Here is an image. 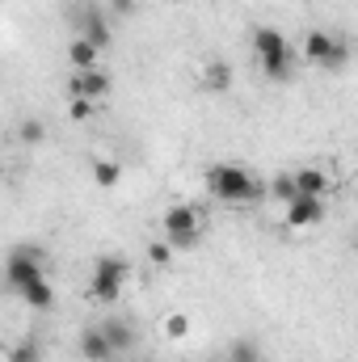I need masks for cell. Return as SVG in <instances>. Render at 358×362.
Returning a JSON list of instances; mask_svg holds the SVG:
<instances>
[{
	"label": "cell",
	"mask_w": 358,
	"mask_h": 362,
	"mask_svg": "<svg viewBox=\"0 0 358 362\" xmlns=\"http://www.w3.org/2000/svg\"><path fill=\"white\" fill-rule=\"evenodd\" d=\"M207 194L219 198V202L241 206V202H258L266 194V185L253 177L245 165H211L207 169Z\"/></svg>",
	"instance_id": "cell-1"
},
{
	"label": "cell",
	"mask_w": 358,
	"mask_h": 362,
	"mask_svg": "<svg viewBox=\"0 0 358 362\" xmlns=\"http://www.w3.org/2000/svg\"><path fill=\"white\" fill-rule=\"evenodd\" d=\"M253 55H258V64H262V72H266V81H291V68H295V47L287 42V34L282 30H274V25H258L253 30Z\"/></svg>",
	"instance_id": "cell-2"
},
{
	"label": "cell",
	"mask_w": 358,
	"mask_h": 362,
	"mask_svg": "<svg viewBox=\"0 0 358 362\" xmlns=\"http://www.w3.org/2000/svg\"><path fill=\"white\" fill-rule=\"evenodd\" d=\"M47 274V253H42V245H17V249H8V257H4V286L17 295L25 282H34V278H42Z\"/></svg>",
	"instance_id": "cell-3"
},
{
	"label": "cell",
	"mask_w": 358,
	"mask_h": 362,
	"mask_svg": "<svg viewBox=\"0 0 358 362\" xmlns=\"http://www.w3.org/2000/svg\"><path fill=\"white\" fill-rule=\"evenodd\" d=\"M161 228H165V240L173 249H194L202 240V211L190 206V202H178L161 215Z\"/></svg>",
	"instance_id": "cell-4"
},
{
	"label": "cell",
	"mask_w": 358,
	"mask_h": 362,
	"mask_svg": "<svg viewBox=\"0 0 358 362\" xmlns=\"http://www.w3.org/2000/svg\"><path fill=\"white\" fill-rule=\"evenodd\" d=\"M127 278H131V266H127L122 257L105 253V257H97V262H93V274H89V295L97 299V303H114V299L122 295Z\"/></svg>",
	"instance_id": "cell-5"
},
{
	"label": "cell",
	"mask_w": 358,
	"mask_h": 362,
	"mask_svg": "<svg viewBox=\"0 0 358 362\" xmlns=\"http://www.w3.org/2000/svg\"><path fill=\"white\" fill-rule=\"evenodd\" d=\"M346 47L329 34V30H308L304 34V59L308 64H316V68H325V72H342L346 68Z\"/></svg>",
	"instance_id": "cell-6"
},
{
	"label": "cell",
	"mask_w": 358,
	"mask_h": 362,
	"mask_svg": "<svg viewBox=\"0 0 358 362\" xmlns=\"http://www.w3.org/2000/svg\"><path fill=\"white\" fill-rule=\"evenodd\" d=\"M287 228H316L325 219V198H312V194H299L295 202H287Z\"/></svg>",
	"instance_id": "cell-7"
},
{
	"label": "cell",
	"mask_w": 358,
	"mask_h": 362,
	"mask_svg": "<svg viewBox=\"0 0 358 362\" xmlns=\"http://www.w3.org/2000/svg\"><path fill=\"white\" fill-rule=\"evenodd\" d=\"M110 93V76L101 68H89V72H72L68 76V97H89V101H101Z\"/></svg>",
	"instance_id": "cell-8"
},
{
	"label": "cell",
	"mask_w": 358,
	"mask_h": 362,
	"mask_svg": "<svg viewBox=\"0 0 358 362\" xmlns=\"http://www.w3.org/2000/svg\"><path fill=\"white\" fill-rule=\"evenodd\" d=\"M76 350H81V358L85 362H114V346H110V337L101 333V325H89L85 333H81V341H76Z\"/></svg>",
	"instance_id": "cell-9"
},
{
	"label": "cell",
	"mask_w": 358,
	"mask_h": 362,
	"mask_svg": "<svg viewBox=\"0 0 358 362\" xmlns=\"http://www.w3.org/2000/svg\"><path fill=\"white\" fill-rule=\"evenodd\" d=\"M105 13H110V8H97V4H93L89 13H81V38L97 42L101 51L110 47V21H105Z\"/></svg>",
	"instance_id": "cell-10"
},
{
	"label": "cell",
	"mask_w": 358,
	"mask_h": 362,
	"mask_svg": "<svg viewBox=\"0 0 358 362\" xmlns=\"http://www.w3.org/2000/svg\"><path fill=\"white\" fill-rule=\"evenodd\" d=\"M101 333L110 337V346H114L118 354L135 346V329H131V320H122V316H101Z\"/></svg>",
	"instance_id": "cell-11"
},
{
	"label": "cell",
	"mask_w": 358,
	"mask_h": 362,
	"mask_svg": "<svg viewBox=\"0 0 358 362\" xmlns=\"http://www.w3.org/2000/svg\"><path fill=\"white\" fill-rule=\"evenodd\" d=\"M97 64H101V47H97V42L76 38V42L68 47V68H72V72H89V68H97Z\"/></svg>",
	"instance_id": "cell-12"
},
{
	"label": "cell",
	"mask_w": 358,
	"mask_h": 362,
	"mask_svg": "<svg viewBox=\"0 0 358 362\" xmlns=\"http://www.w3.org/2000/svg\"><path fill=\"white\" fill-rule=\"evenodd\" d=\"M17 295H21V299H25V303H30L34 312H47V308L55 303V291H51L47 274H42V278H34V282H25V286H21Z\"/></svg>",
	"instance_id": "cell-13"
},
{
	"label": "cell",
	"mask_w": 358,
	"mask_h": 362,
	"mask_svg": "<svg viewBox=\"0 0 358 362\" xmlns=\"http://www.w3.org/2000/svg\"><path fill=\"white\" fill-rule=\"evenodd\" d=\"M295 185H299V194H312V198H325V189H333L329 173L325 169H312V165L295 173Z\"/></svg>",
	"instance_id": "cell-14"
},
{
	"label": "cell",
	"mask_w": 358,
	"mask_h": 362,
	"mask_svg": "<svg viewBox=\"0 0 358 362\" xmlns=\"http://www.w3.org/2000/svg\"><path fill=\"white\" fill-rule=\"evenodd\" d=\"M228 85H232V68H228L224 59H215V64H207V68H202V89L224 93Z\"/></svg>",
	"instance_id": "cell-15"
},
{
	"label": "cell",
	"mask_w": 358,
	"mask_h": 362,
	"mask_svg": "<svg viewBox=\"0 0 358 362\" xmlns=\"http://www.w3.org/2000/svg\"><path fill=\"white\" fill-rule=\"evenodd\" d=\"M266 194H270V198H278L282 206H287V202H295V198H299V185H295V173H278V177H270Z\"/></svg>",
	"instance_id": "cell-16"
},
{
	"label": "cell",
	"mask_w": 358,
	"mask_h": 362,
	"mask_svg": "<svg viewBox=\"0 0 358 362\" xmlns=\"http://www.w3.org/2000/svg\"><path fill=\"white\" fill-rule=\"evenodd\" d=\"M93 181H97L101 189L118 185V181H122V165H118V160H97V165H93Z\"/></svg>",
	"instance_id": "cell-17"
},
{
	"label": "cell",
	"mask_w": 358,
	"mask_h": 362,
	"mask_svg": "<svg viewBox=\"0 0 358 362\" xmlns=\"http://www.w3.org/2000/svg\"><path fill=\"white\" fill-rule=\"evenodd\" d=\"M8 362H42V341H34V337L17 341V346L8 350Z\"/></svg>",
	"instance_id": "cell-18"
},
{
	"label": "cell",
	"mask_w": 358,
	"mask_h": 362,
	"mask_svg": "<svg viewBox=\"0 0 358 362\" xmlns=\"http://www.w3.org/2000/svg\"><path fill=\"white\" fill-rule=\"evenodd\" d=\"M228 362H262V350H258V341H249V337L232 341V346H228Z\"/></svg>",
	"instance_id": "cell-19"
},
{
	"label": "cell",
	"mask_w": 358,
	"mask_h": 362,
	"mask_svg": "<svg viewBox=\"0 0 358 362\" xmlns=\"http://www.w3.org/2000/svg\"><path fill=\"white\" fill-rule=\"evenodd\" d=\"M93 114H97V101H89V97H68V118L72 122H89Z\"/></svg>",
	"instance_id": "cell-20"
},
{
	"label": "cell",
	"mask_w": 358,
	"mask_h": 362,
	"mask_svg": "<svg viewBox=\"0 0 358 362\" xmlns=\"http://www.w3.org/2000/svg\"><path fill=\"white\" fill-rule=\"evenodd\" d=\"M17 139H21V144H30V148H34V144H42V139H47V127H42V122H38V118H25V122H21V127H17Z\"/></svg>",
	"instance_id": "cell-21"
},
{
	"label": "cell",
	"mask_w": 358,
	"mask_h": 362,
	"mask_svg": "<svg viewBox=\"0 0 358 362\" xmlns=\"http://www.w3.org/2000/svg\"><path fill=\"white\" fill-rule=\"evenodd\" d=\"M173 253H178V249H173L169 240H152V245H148V262H152V266H173Z\"/></svg>",
	"instance_id": "cell-22"
},
{
	"label": "cell",
	"mask_w": 358,
	"mask_h": 362,
	"mask_svg": "<svg viewBox=\"0 0 358 362\" xmlns=\"http://www.w3.org/2000/svg\"><path fill=\"white\" fill-rule=\"evenodd\" d=\"M165 337H169V341H181V337H190V316H181V312L165 316Z\"/></svg>",
	"instance_id": "cell-23"
},
{
	"label": "cell",
	"mask_w": 358,
	"mask_h": 362,
	"mask_svg": "<svg viewBox=\"0 0 358 362\" xmlns=\"http://www.w3.org/2000/svg\"><path fill=\"white\" fill-rule=\"evenodd\" d=\"M105 8L114 17H135V0H105Z\"/></svg>",
	"instance_id": "cell-24"
},
{
	"label": "cell",
	"mask_w": 358,
	"mask_h": 362,
	"mask_svg": "<svg viewBox=\"0 0 358 362\" xmlns=\"http://www.w3.org/2000/svg\"><path fill=\"white\" fill-rule=\"evenodd\" d=\"M211 362H228V358H211Z\"/></svg>",
	"instance_id": "cell-25"
},
{
	"label": "cell",
	"mask_w": 358,
	"mask_h": 362,
	"mask_svg": "<svg viewBox=\"0 0 358 362\" xmlns=\"http://www.w3.org/2000/svg\"><path fill=\"white\" fill-rule=\"evenodd\" d=\"M354 249H358V236H354Z\"/></svg>",
	"instance_id": "cell-26"
}]
</instances>
